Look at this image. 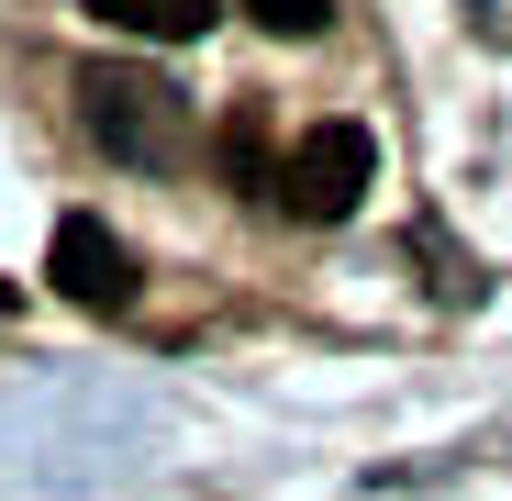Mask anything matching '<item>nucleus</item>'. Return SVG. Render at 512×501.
<instances>
[{
    "instance_id": "nucleus-6",
    "label": "nucleus",
    "mask_w": 512,
    "mask_h": 501,
    "mask_svg": "<svg viewBox=\"0 0 512 501\" xmlns=\"http://www.w3.org/2000/svg\"><path fill=\"white\" fill-rule=\"evenodd\" d=\"M0 312H12V279H0Z\"/></svg>"
},
{
    "instance_id": "nucleus-4",
    "label": "nucleus",
    "mask_w": 512,
    "mask_h": 501,
    "mask_svg": "<svg viewBox=\"0 0 512 501\" xmlns=\"http://www.w3.org/2000/svg\"><path fill=\"white\" fill-rule=\"evenodd\" d=\"M78 12H101L112 34H145V45H190L223 23V0H78Z\"/></svg>"
},
{
    "instance_id": "nucleus-2",
    "label": "nucleus",
    "mask_w": 512,
    "mask_h": 501,
    "mask_svg": "<svg viewBox=\"0 0 512 501\" xmlns=\"http://www.w3.org/2000/svg\"><path fill=\"white\" fill-rule=\"evenodd\" d=\"M368 190H379L368 123H312V134H290V156H279V212H290V223H346Z\"/></svg>"
},
{
    "instance_id": "nucleus-1",
    "label": "nucleus",
    "mask_w": 512,
    "mask_h": 501,
    "mask_svg": "<svg viewBox=\"0 0 512 501\" xmlns=\"http://www.w3.org/2000/svg\"><path fill=\"white\" fill-rule=\"evenodd\" d=\"M78 123H90V145H101L112 167H190V134H201L179 78L123 67V56L78 67Z\"/></svg>"
},
{
    "instance_id": "nucleus-3",
    "label": "nucleus",
    "mask_w": 512,
    "mask_h": 501,
    "mask_svg": "<svg viewBox=\"0 0 512 501\" xmlns=\"http://www.w3.org/2000/svg\"><path fill=\"white\" fill-rule=\"evenodd\" d=\"M45 279H56L78 312H134V245H123L101 212H67L56 245H45Z\"/></svg>"
},
{
    "instance_id": "nucleus-5",
    "label": "nucleus",
    "mask_w": 512,
    "mask_h": 501,
    "mask_svg": "<svg viewBox=\"0 0 512 501\" xmlns=\"http://www.w3.org/2000/svg\"><path fill=\"white\" fill-rule=\"evenodd\" d=\"M245 12L268 23V34H323V23H334V0H245Z\"/></svg>"
}]
</instances>
